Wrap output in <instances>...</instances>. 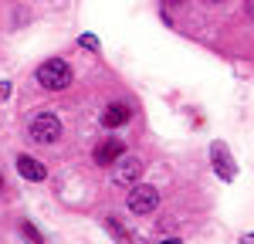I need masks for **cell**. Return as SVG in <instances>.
<instances>
[{
    "mask_svg": "<svg viewBox=\"0 0 254 244\" xmlns=\"http://www.w3.org/2000/svg\"><path fill=\"white\" fill-rule=\"evenodd\" d=\"M105 227L112 231V238H116L119 244H129V234H126V231L119 227V221H116V217H105Z\"/></svg>",
    "mask_w": 254,
    "mask_h": 244,
    "instance_id": "cell-10",
    "label": "cell"
},
{
    "mask_svg": "<svg viewBox=\"0 0 254 244\" xmlns=\"http://www.w3.org/2000/svg\"><path fill=\"white\" fill-rule=\"evenodd\" d=\"M61 136V119L51 112H41L31 119V139L34 142H55Z\"/></svg>",
    "mask_w": 254,
    "mask_h": 244,
    "instance_id": "cell-2",
    "label": "cell"
},
{
    "mask_svg": "<svg viewBox=\"0 0 254 244\" xmlns=\"http://www.w3.org/2000/svg\"><path fill=\"white\" fill-rule=\"evenodd\" d=\"M122 149H126V146H122L119 139H109V142H102L95 153H92V160H95L98 166H109V163L122 160Z\"/></svg>",
    "mask_w": 254,
    "mask_h": 244,
    "instance_id": "cell-7",
    "label": "cell"
},
{
    "mask_svg": "<svg viewBox=\"0 0 254 244\" xmlns=\"http://www.w3.org/2000/svg\"><path fill=\"white\" fill-rule=\"evenodd\" d=\"M129 119H132V109L122 105V102L105 105V112H102V125H109V129H119V125H126Z\"/></svg>",
    "mask_w": 254,
    "mask_h": 244,
    "instance_id": "cell-6",
    "label": "cell"
},
{
    "mask_svg": "<svg viewBox=\"0 0 254 244\" xmlns=\"http://www.w3.org/2000/svg\"><path fill=\"white\" fill-rule=\"evenodd\" d=\"M34 75H38V85L48 88V92H61V88L71 85V68H68V61H61V58H48Z\"/></svg>",
    "mask_w": 254,
    "mask_h": 244,
    "instance_id": "cell-1",
    "label": "cell"
},
{
    "mask_svg": "<svg viewBox=\"0 0 254 244\" xmlns=\"http://www.w3.org/2000/svg\"><path fill=\"white\" fill-rule=\"evenodd\" d=\"M17 173L24 177V180H31V183H41L44 177H48V170H44L38 160H31V156H17Z\"/></svg>",
    "mask_w": 254,
    "mask_h": 244,
    "instance_id": "cell-8",
    "label": "cell"
},
{
    "mask_svg": "<svg viewBox=\"0 0 254 244\" xmlns=\"http://www.w3.org/2000/svg\"><path fill=\"white\" fill-rule=\"evenodd\" d=\"M159 207V193H156V186H132V193H129V210L132 214H153Z\"/></svg>",
    "mask_w": 254,
    "mask_h": 244,
    "instance_id": "cell-3",
    "label": "cell"
},
{
    "mask_svg": "<svg viewBox=\"0 0 254 244\" xmlns=\"http://www.w3.org/2000/svg\"><path fill=\"white\" fill-rule=\"evenodd\" d=\"M20 234H24V241H27V244H44V238L38 234V227H34L31 221H24V224H20Z\"/></svg>",
    "mask_w": 254,
    "mask_h": 244,
    "instance_id": "cell-9",
    "label": "cell"
},
{
    "mask_svg": "<svg viewBox=\"0 0 254 244\" xmlns=\"http://www.w3.org/2000/svg\"><path fill=\"white\" fill-rule=\"evenodd\" d=\"M139 177H142V163L136 160V156H122L116 166V183H122V186H129V183H139Z\"/></svg>",
    "mask_w": 254,
    "mask_h": 244,
    "instance_id": "cell-5",
    "label": "cell"
},
{
    "mask_svg": "<svg viewBox=\"0 0 254 244\" xmlns=\"http://www.w3.org/2000/svg\"><path fill=\"white\" fill-rule=\"evenodd\" d=\"M7 95H10V85H7V81H0V102L7 99Z\"/></svg>",
    "mask_w": 254,
    "mask_h": 244,
    "instance_id": "cell-12",
    "label": "cell"
},
{
    "mask_svg": "<svg viewBox=\"0 0 254 244\" xmlns=\"http://www.w3.org/2000/svg\"><path fill=\"white\" fill-rule=\"evenodd\" d=\"M210 163H214L217 177H220L224 183H231L237 177V163L231 160V153H227V146H224V142H214V146H210Z\"/></svg>",
    "mask_w": 254,
    "mask_h": 244,
    "instance_id": "cell-4",
    "label": "cell"
},
{
    "mask_svg": "<svg viewBox=\"0 0 254 244\" xmlns=\"http://www.w3.org/2000/svg\"><path fill=\"white\" fill-rule=\"evenodd\" d=\"M163 3H170V7H176V3H183V0H163Z\"/></svg>",
    "mask_w": 254,
    "mask_h": 244,
    "instance_id": "cell-15",
    "label": "cell"
},
{
    "mask_svg": "<svg viewBox=\"0 0 254 244\" xmlns=\"http://www.w3.org/2000/svg\"><path fill=\"white\" fill-rule=\"evenodd\" d=\"M0 186H3V177H0Z\"/></svg>",
    "mask_w": 254,
    "mask_h": 244,
    "instance_id": "cell-18",
    "label": "cell"
},
{
    "mask_svg": "<svg viewBox=\"0 0 254 244\" xmlns=\"http://www.w3.org/2000/svg\"><path fill=\"white\" fill-rule=\"evenodd\" d=\"M159 244H180V238H170V241H159Z\"/></svg>",
    "mask_w": 254,
    "mask_h": 244,
    "instance_id": "cell-14",
    "label": "cell"
},
{
    "mask_svg": "<svg viewBox=\"0 0 254 244\" xmlns=\"http://www.w3.org/2000/svg\"><path fill=\"white\" fill-rule=\"evenodd\" d=\"M244 10H248V14L254 17V0H248V3H244Z\"/></svg>",
    "mask_w": 254,
    "mask_h": 244,
    "instance_id": "cell-13",
    "label": "cell"
},
{
    "mask_svg": "<svg viewBox=\"0 0 254 244\" xmlns=\"http://www.w3.org/2000/svg\"><path fill=\"white\" fill-rule=\"evenodd\" d=\"M248 241H251V244H254V234H251V238H248Z\"/></svg>",
    "mask_w": 254,
    "mask_h": 244,
    "instance_id": "cell-17",
    "label": "cell"
},
{
    "mask_svg": "<svg viewBox=\"0 0 254 244\" xmlns=\"http://www.w3.org/2000/svg\"><path fill=\"white\" fill-rule=\"evenodd\" d=\"M81 48H88V51H95V48H98L95 34H81Z\"/></svg>",
    "mask_w": 254,
    "mask_h": 244,
    "instance_id": "cell-11",
    "label": "cell"
},
{
    "mask_svg": "<svg viewBox=\"0 0 254 244\" xmlns=\"http://www.w3.org/2000/svg\"><path fill=\"white\" fill-rule=\"evenodd\" d=\"M207 3H220V0H207Z\"/></svg>",
    "mask_w": 254,
    "mask_h": 244,
    "instance_id": "cell-16",
    "label": "cell"
}]
</instances>
